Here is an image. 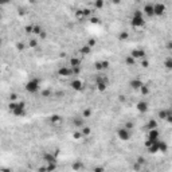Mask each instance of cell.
<instances>
[{"label":"cell","instance_id":"1","mask_svg":"<svg viewBox=\"0 0 172 172\" xmlns=\"http://www.w3.org/2000/svg\"><path fill=\"white\" fill-rule=\"evenodd\" d=\"M147 24L145 18H144V12L140 9H135L132 13V18H131V26L133 28H141Z\"/></svg>","mask_w":172,"mask_h":172},{"label":"cell","instance_id":"2","mask_svg":"<svg viewBox=\"0 0 172 172\" xmlns=\"http://www.w3.org/2000/svg\"><path fill=\"white\" fill-rule=\"evenodd\" d=\"M24 89H26L27 93L30 94H35V93L39 92L40 89V81L39 78H31L24 84Z\"/></svg>","mask_w":172,"mask_h":172},{"label":"cell","instance_id":"3","mask_svg":"<svg viewBox=\"0 0 172 172\" xmlns=\"http://www.w3.org/2000/svg\"><path fill=\"white\" fill-rule=\"evenodd\" d=\"M108 85H109V80L108 77L104 74H100L96 77V88L100 93H104L108 90Z\"/></svg>","mask_w":172,"mask_h":172},{"label":"cell","instance_id":"4","mask_svg":"<svg viewBox=\"0 0 172 172\" xmlns=\"http://www.w3.org/2000/svg\"><path fill=\"white\" fill-rule=\"evenodd\" d=\"M153 9H155V16L161 18L165 13V11H167V5L164 4L163 1H156V3H153Z\"/></svg>","mask_w":172,"mask_h":172},{"label":"cell","instance_id":"5","mask_svg":"<svg viewBox=\"0 0 172 172\" xmlns=\"http://www.w3.org/2000/svg\"><path fill=\"white\" fill-rule=\"evenodd\" d=\"M11 113H12L15 117H24V116H26V104H24L23 101L18 102L16 108H15Z\"/></svg>","mask_w":172,"mask_h":172},{"label":"cell","instance_id":"6","mask_svg":"<svg viewBox=\"0 0 172 172\" xmlns=\"http://www.w3.org/2000/svg\"><path fill=\"white\" fill-rule=\"evenodd\" d=\"M116 135L118 137V140H121V141H128L129 139H131V131L126 129L125 126L117 129V131H116Z\"/></svg>","mask_w":172,"mask_h":172},{"label":"cell","instance_id":"7","mask_svg":"<svg viewBox=\"0 0 172 172\" xmlns=\"http://www.w3.org/2000/svg\"><path fill=\"white\" fill-rule=\"evenodd\" d=\"M57 74L59 77H71L73 75V69H71V66H61L57 70Z\"/></svg>","mask_w":172,"mask_h":172},{"label":"cell","instance_id":"8","mask_svg":"<svg viewBox=\"0 0 172 172\" xmlns=\"http://www.w3.org/2000/svg\"><path fill=\"white\" fill-rule=\"evenodd\" d=\"M136 109L140 113H147L149 110V102L145 101V100H140V101L136 104Z\"/></svg>","mask_w":172,"mask_h":172},{"label":"cell","instance_id":"9","mask_svg":"<svg viewBox=\"0 0 172 172\" xmlns=\"http://www.w3.org/2000/svg\"><path fill=\"white\" fill-rule=\"evenodd\" d=\"M143 12L148 18H153L155 16V9H153V3H145L143 7Z\"/></svg>","mask_w":172,"mask_h":172},{"label":"cell","instance_id":"10","mask_svg":"<svg viewBox=\"0 0 172 172\" xmlns=\"http://www.w3.org/2000/svg\"><path fill=\"white\" fill-rule=\"evenodd\" d=\"M70 86H71V89H73V90H75V92H82V90L85 89L84 82H82L81 80H78V78H75V80L71 81Z\"/></svg>","mask_w":172,"mask_h":172},{"label":"cell","instance_id":"11","mask_svg":"<svg viewBox=\"0 0 172 172\" xmlns=\"http://www.w3.org/2000/svg\"><path fill=\"white\" fill-rule=\"evenodd\" d=\"M131 55H132L135 59H143V58H145L147 57V53H145V50L144 49H133L132 51H131Z\"/></svg>","mask_w":172,"mask_h":172},{"label":"cell","instance_id":"12","mask_svg":"<svg viewBox=\"0 0 172 172\" xmlns=\"http://www.w3.org/2000/svg\"><path fill=\"white\" fill-rule=\"evenodd\" d=\"M143 85H144V82H143L140 78H133V80L129 81V86H131L133 90H140V88H141Z\"/></svg>","mask_w":172,"mask_h":172},{"label":"cell","instance_id":"13","mask_svg":"<svg viewBox=\"0 0 172 172\" xmlns=\"http://www.w3.org/2000/svg\"><path fill=\"white\" fill-rule=\"evenodd\" d=\"M148 139H151V140H155V141L160 140V131L157 128L148 129Z\"/></svg>","mask_w":172,"mask_h":172},{"label":"cell","instance_id":"14","mask_svg":"<svg viewBox=\"0 0 172 172\" xmlns=\"http://www.w3.org/2000/svg\"><path fill=\"white\" fill-rule=\"evenodd\" d=\"M43 161L46 163H57V156L53 152H44L43 153Z\"/></svg>","mask_w":172,"mask_h":172},{"label":"cell","instance_id":"15","mask_svg":"<svg viewBox=\"0 0 172 172\" xmlns=\"http://www.w3.org/2000/svg\"><path fill=\"white\" fill-rule=\"evenodd\" d=\"M169 114H172V109H169V108H168V109H160L159 113H157V117L165 121Z\"/></svg>","mask_w":172,"mask_h":172},{"label":"cell","instance_id":"16","mask_svg":"<svg viewBox=\"0 0 172 172\" xmlns=\"http://www.w3.org/2000/svg\"><path fill=\"white\" fill-rule=\"evenodd\" d=\"M73 125L75 126V129L78 128H82V126H85V118L84 117H75L74 120H73Z\"/></svg>","mask_w":172,"mask_h":172},{"label":"cell","instance_id":"17","mask_svg":"<svg viewBox=\"0 0 172 172\" xmlns=\"http://www.w3.org/2000/svg\"><path fill=\"white\" fill-rule=\"evenodd\" d=\"M81 63H82V61H81V58H78V57H71L70 59H69V66H71V67H78V66H81Z\"/></svg>","mask_w":172,"mask_h":172},{"label":"cell","instance_id":"18","mask_svg":"<svg viewBox=\"0 0 172 172\" xmlns=\"http://www.w3.org/2000/svg\"><path fill=\"white\" fill-rule=\"evenodd\" d=\"M157 144H159V152H163V153H165L168 151V144L164 140H159L157 141Z\"/></svg>","mask_w":172,"mask_h":172},{"label":"cell","instance_id":"19","mask_svg":"<svg viewBox=\"0 0 172 172\" xmlns=\"http://www.w3.org/2000/svg\"><path fill=\"white\" fill-rule=\"evenodd\" d=\"M90 53H92V47H90L89 44H84L80 49V54H82V55H88V54H90Z\"/></svg>","mask_w":172,"mask_h":172},{"label":"cell","instance_id":"20","mask_svg":"<svg viewBox=\"0 0 172 172\" xmlns=\"http://www.w3.org/2000/svg\"><path fill=\"white\" fill-rule=\"evenodd\" d=\"M43 31V28H42V26L40 24H38V23H34L32 24V34H35V35H40V32Z\"/></svg>","mask_w":172,"mask_h":172},{"label":"cell","instance_id":"21","mask_svg":"<svg viewBox=\"0 0 172 172\" xmlns=\"http://www.w3.org/2000/svg\"><path fill=\"white\" fill-rule=\"evenodd\" d=\"M164 67L167 69V70H172V57H167L165 59H164L163 62Z\"/></svg>","mask_w":172,"mask_h":172},{"label":"cell","instance_id":"22","mask_svg":"<svg viewBox=\"0 0 172 172\" xmlns=\"http://www.w3.org/2000/svg\"><path fill=\"white\" fill-rule=\"evenodd\" d=\"M129 39V32L128 31H121V32H118V40H121V42H125V40Z\"/></svg>","mask_w":172,"mask_h":172},{"label":"cell","instance_id":"23","mask_svg":"<svg viewBox=\"0 0 172 172\" xmlns=\"http://www.w3.org/2000/svg\"><path fill=\"white\" fill-rule=\"evenodd\" d=\"M139 92H140V94H141V96H148V94L151 93V89H149V86H148V85L144 84L141 88H140V90H139Z\"/></svg>","mask_w":172,"mask_h":172},{"label":"cell","instance_id":"24","mask_svg":"<svg viewBox=\"0 0 172 172\" xmlns=\"http://www.w3.org/2000/svg\"><path fill=\"white\" fill-rule=\"evenodd\" d=\"M136 61L137 59H135V58L129 54L128 57L125 58V65H128V66H135V65H136Z\"/></svg>","mask_w":172,"mask_h":172},{"label":"cell","instance_id":"25","mask_svg":"<svg viewBox=\"0 0 172 172\" xmlns=\"http://www.w3.org/2000/svg\"><path fill=\"white\" fill-rule=\"evenodd\" d=\"M148 152L152 153V155L157 153V152H159V144H157V143H155V144H152L151 147H148Z\"/></svg>","mask_w":172,"mask_h":172},{"label":"cell","instance_id":"26","mask_svg":"<svg viewBox=\"0 0 172 172\" xmlns=\"http://www.w3.org/2000/svg\"><path fill=\"white\" fill-rule=\"evenodd\" d=\"M80 131L82 132V136H84V137H89L90 135H92V129L89 128V126H86V125H85V126H82Z\"/></svg>","mask_w":172,"mask_h":172},{"label":"cell","instance_id":"27","mask_svg":"<svg viewBox=\"0 0 172 172\" xmlns=\"http://www.w3.org/2000/svg\"><path fill=\"white\" fill-rule=\"evenodd\" d=\"M147 128H148V129L157 128V121H156L155 118H149V121H148V124H147Z\"/></svg>","mask_w":172,"mask_h":172},{"label":"cell","instance_id":"28","mask_svg":"<svg viewBox=\"0 0 172 172\" xmlns=\"http://www.w3.org/2000/svg\"><path fill=\"white\" fill-rule=\"evenodd\" d=\"M50 121H51V124H59V122H62V117L58 114H54L50 117Z\"/></svg>","mask_w":172,"mask_h":172},{"label":"cell","instance_id":"29","mask_svg":"<svg viewBox=\"0 0 172 172\" xmlns=\"http://www.w3.org/2000/svg\"><path fill=\"white\" fill-rule=\"evenodd\" d=\"M104 0H94V8H97V9H102L104 8Z\"/></svg>","mask_w":172,"mask_h":172},{"label":"cell","instance_id":"30","mask_svg":"<svg viewBox=\"0 0 172 172\" xmlns=\"http://www.w3.org/2000/svg\"><path fill=\"white\" fill-rule=\"evenodd\" d=\"M42 97H46V98H49V97H51L53 96V92L50 90V89H44V90H42Z\"/></svg>","mask_w":172,"mask_h":172},{"label":"cell","instance_id":"31","mask_svg":"<svg viewBox=\"0 0 172 172\" xmlns=\"http://www.w3.org/2000/svg\"><path fill=\"white\" fill-rule=\"evenodd\" d=\"M90 116H92V109H84V110H82V117H84V118H89V117H90Z\"/></svg>","mask_w":172,"mask_h":172},{"label":"cell","instance_id":"32","mask_svg":"<svg viewBox=\"0 0 172 172\" xmlns=\"http://www.w3.org/2000/svg\"><path fill=\"white\" fill-rule=\"evenodd\" d=\"M140 65H141V67L147 69V67L149 66V61H148L147 58H143V59H140Z\"/></svg>","mask_w":172,"mask_h":172},{"label":"cell","instance_id":"33","mask_svg":"<svg viewBox=\"0 0 172 172\" xmlns=\"http://www.w3.org/2000/svg\"><path fill=\"white\" fill-rule=\"evenodd\" d=\"M86 44H89V46H90V47L93 49V47H94V46L97 44V39H96V38H90V39H88Z\"/></svg>","mask_w":172,"mask_h":172},{"label":"cell","instance_id":"34","mask_svg":"<svg viewBox=\"0 0 172 172\" xmlns=\"http://www.w3.org/2000/svg\"><path fill=\"white\" fill-rule=\"evenodd\" d=\"M94 67H96V70L97 71H104V69H102V62L101 61H98L94 63Z\"/></svg>","mask_w":172,"mask_h":172},{"label":"cell","instance_id":"35","mask_svg":"<svg viewBox=\"0 0 172 172\" xmlns=\"http://www.w3.org/2000/svg\"><path fill=\"white\" fill-rule=\"evenodd\" d=\"M24 32H26V34H32V24H27V26L24 27Z\"/></svg>","mask_w":172,"mask_h":172},{"label":"cell","instance_id":"36","mask_svg":"<svg viewBox=\"0 0 172 172\" xmlns=\"http://www.w3.org/2000/svg\"><path fill=\"white\" fill-rule=\"evenodd\" d=\"M73 137H74L75 140H80V139H82L84 136H82V132L80 131V132H74V133H73Z\"/></svg>","mask_w":172,"mask_h":172},{"label":"cell","instance_id":"37","mask_svg":"<svg viewBox=\"0 0 172 172\" xmlns=\"http://www.w3.org/2000/svg\"><path fill=\"white\" fill-rule=\"evenodd\" d=\"M133 126H135V124H133L132 121H126V122H125V128L129 129V131H131V129H133Z\"/></svg>","mask_w":172,"mask_h":172},{"label":"cell","instance_id":"38","mask_svg":"<svg viewBox=\"0 0 172 172\" xmlns=\"http://www.w3.org/2000/svg\"><path fill=\"white\" fill-rule=\"evenodd\" d=\"M73 69V75H78L81 73V66H78V67H71Z\"/></svg>","mask_w":172,"mask_h":172},{"label":"cell","instance_id":"39","mask_svg":"<svg viewBox=\"0 0 172 172\" xmlns=\"http://www.w3.org/2000/svg\"><path fill=\"white\" fill-rule=\"evenodd\" d=\"M75 16L78 19H81L84 16V9H77V12H75Z\"/></svg>","mask_w":172,"mask_h":172},{"label":"cell","instance_id":"40","mask_svg":"<svg viewBox=\"0 0 172 172\" xmlns=\"http://www.w3.org/2000/svg\"><path fill=\"white\" fill-rule=\"evenodd\" d=\"M90 23H93V24H98V23H100V18L92 16V18H90Z\"/></svg>","mask_w":172,"mask_h":172},{"label":"cell","instance_id":"41","mask_svg":"<svg viewBox=\"0 0 172 172\" xmlns=\"http://www.w3.org/2000/svg\"><path fill=\"white\" fill-rule=\"evenodd\" d=\"M90 15H92V9L85 8L84 9V16H85V18H88V16H90Z\"/></svg>","mask_w":172,"mask_h":172},{"label":"cell","instance_id":"42","mask_svg":"<svg viewBox=\"0 0 172 172\" xmlns=\"http://www.w3.org/2000/svg\"><path fill=\"white\" fill-rule=\"evenodd\" d=\"M9 100H11V101H16V100H18V94H16V93H11V94H9Z\"/></svg>","mask_w":172,"mask_h":172},{"label":"cell","instance_id":"43","mask_svg":"<svg viewBox=\"0 0 172 172\" xmlns=\"http://www.w3.org/2000/svg\"><path fill=\"white\" fill-rule=\"evenodd\" d=\"M38 46V40L36 39H31L30 40V47H36Z\"/></svg>","mask_w":172,"mask_h":172},{"label":"cell","instance_id":"44","mask_svg":"<svg viewBox=\"0 0 172 172\" xmlns=\"http://www.w3.org/2000/svg\"><path fill=\"white\" fill-rule=\"evenodd\" d=\"M101 62H102V69L106 70V69L109 67V62H108V61H101Z\"/></svg>","mask_w":172,"mask_h":172},{"label":"cell","instance_id":"45","mask_svg":"<svg viewBox=\"0 0 172 172\" xmlns=\"http://www.w3.org/2000/svg\"><path fill=\"white\" fill-rule=\"evenodd\" d=\"M39 38L40 39H46V38H47V32H46V31H42V32H40V35H39Z\"/></svg>","mask_w":172,"mask_h":172},{"label":"cell","instance_id":"46","mask_svg":"<svg viewBox=\"0 0 172 172\" xmlns=\"http://www.w3.org/2000/svg\"><path fill=\"white\" fill-rule=\"evenodd\" d=\"M165 47H167L168 50H172V40H169V42H167V44H165Z\"/></svg>","mask_w":172,"mask_h":172},{"label":"cell","instance_id":"47","mask_svg":"<svg viewBox=\"0 0 172 172\" xmlns=\"http://www.w3.org/2000/svg\"><path fill=\"white\" fill-rule=\"evenodd\" d=\"M9 1H11V0H0V4H1V5H5V4H8Z\"/></svg>","mask_w":172,"mask_h":172},{"label":"cell","instance_id":"48","mask_svg":"<svg viewBox=\"0 0 172 172\" xmlns=\"http://www.w3.org/2000/svg\"><path fill=\"white\" fill-rule=\"evenodd\" d=\"M121 1H122V0H112V3H113V4H120Z\"/></svg>","mask_w":172,"mask_h":172}]
</instances>
